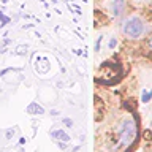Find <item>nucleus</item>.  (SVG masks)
Here are the masks:
<instances>
[{
	"instance_id": "f257e3e1",
	"label": "nucleus",
	"mask_w": 152,
	"mask_h": 152,
	"mask_svg": "<svg viewBox=\"0 0 152 152\" xmlns=\"http://www.w3.org/2000/svg\"><path fill=\"white\" fill-rule=\"evenodd\" d=\"M124 32L132 38H138L144 32V24H142L140 18H130L125 22V26H124Z\"/></svg>"
},
{
	"instance_id": "f03ea898",
	"label": "nucleus",
	"mask_w": 152,
	"mask_h": 152,
	"mask_svg": "<svg viewBox=\"0 0 152 152\" xmlns=\"http://www.w3.org/2000/svg\"><path fill=\"white\" fill-rule=\"evenodd\" d=\"M136 133V127H135V122L133 121H125L124 122V125L121 128V138L124 142H130L133 140V136H135Z\"/></svg>"
},
{
	"instance_id": "7ed1b4c3",
	"label": "nucleus",
	"mask_w": 152,
	"mask_h": 152,
	"mask_svg": "<svg viewBox=\"0 0 152 152\" xmlns=\"http://www.w3.org/2000/svg\"><path fill=\"white\" fill-rule=\"evenodd\" d=\"M124 7H125V0H114L111 3V10L114 16H121L124 11Z\"/></svg>"
},
{
	"instance_id": "20e7f679",
	"label": "nucleus",
	"mask_w": 152,
	"mask_h": 152,
	"mask_svg": "<svg viewBox=\"0 0 152 152\" xmlns=\"http://www.w3.org/2000/svg\"><path fill=\"white\" fill-rule=\"evenodd\" d=\"M27 113H28V114H45V109H43L38 103L32 102V103L27 106Z\"/></svg>"
},
{
	"instance_id": "39448f33",
	"label": "nucleus",
	"mask_w": 152,
	"mask_h": 152,
	"mask_svg": "<svg viewBox=\"0 0 152 152\" xmlns=\"http://www.w3.org/2000/svg\"><path fill=\"white\" fill-rule=\"evenodd\" d=\"M49 135H51V138H57V140L65 141V142H68V141H70V136L66 135L64 130H54V132H51Z\"/></svg>"
},
{
	"instance_id": "423d86ee",
	"label": "nucleus",
	"mask_w": 152,
	"mask_h": 152,
	"mask_svg": "<svg viewBox=\"0 0 152 152\" xmlns=\"http://www.w3.org/2000/svg\"><path fill=\"white\" fill-rule=\"evenodd\" d=\"M151 98H152V90H149V92H142V100H141L142 103H147Z\"/></svg>"
},
{
	"instance_id": "0eeeda50",
	"label": "nucleus",
	"mask_w": 152,
	"mask_h": 152,
	"mask_svg": "<svg viewBox=\"0 0 152 152\" xmlns=\"http://www.w3.org/2000/svg\"><path fill=\"white\" fill-rule=\"evenodd\" d=\"M64 124H65L66 127H73V121H71V119H68V117L64 119Z\"/></svg>"
},
{
	"instance_id": "6e6552de",
	"label": "nucleus",
	"mask_w": 152,
	"mask_h": 152,
	"mask_svg": "<svg viewBox=\"0 0 152 152\" xmlns=\"http://www.w3.org/2000/svg\"><path fill=\"white\" fill-rule=\"evenodd\" d=\"M0 21H2V24H8V22H10V18H7V16H3V14L0 13Z\"/></svg>"
},
{
	"instance_id": "1a4fd4ad",
	"label": "nucleus",
	"mask_w": 152,
	"mask_h": 152,
	"mask_svg": "<svg viewBox=\"0 0 152 152\" xmlns=\"http://www.w3.org/2000/svg\"><path fill=\"white\" fill-rule=\"evenodd\" d=\"M116 45H117V40H116V38H113V40L109 41V48H111V49H113V48L116 46Z\"/></svg>"
},
{
	"instance_id": "9d476101",
	"label": "nucleus",
	"mask_w": 152,
	"mask_h": 152,
	"mask_svg": "<svg viewBox=\"0 0 152 152\" xmlns=\"http://www.w3.org/2000/svg\"><path fill=\"white\" fill-rule=\"evenodd\" d=\"M14 135V130H11V128H10V130L7 132V138H8V140H10V138H11Z\"/></svg>"
},
{
	"instance_id": "9b49d317",
	"label": "nucleus",
	"mask_w": 152,
	"mask_h": 152,
	"mask_svg": "<svg viewBox=\"0 0 152 152\" xmlns=\"http://www.w3.org/2000/svg\"><path fill=\"white\" fill-rule=\"evenodd\" d=\"M100 43H102V38H98V40H97V45H95V51H98V49H100Z\"/></svg>"
},
{
	"instance_id": "f8f14e48",
	"label": "nucleus",
	"mask_w": 152,
	"mask_h": 152,
	"mask_svg": "<svg viewBox=\"0 0 152 152\" xmlns=\"http://www.w3.org/2000/svg\"><path fill=\"white\" fill-rule=\"evenodd\" d=\"M151 46H152V38H151Z\"/></svg>"
}]
</instances>
